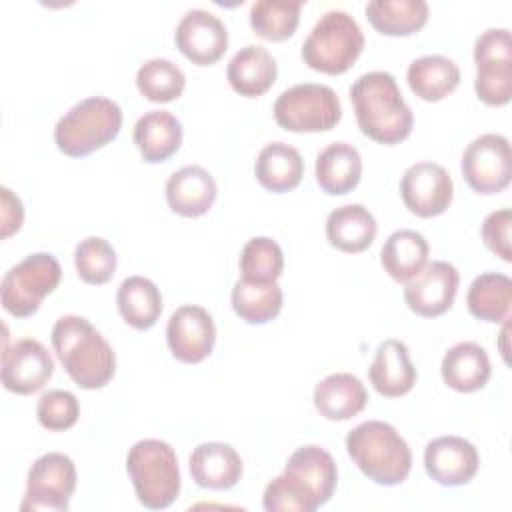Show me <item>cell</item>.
Wrapping results in <instances>:
<instances>
[{"label": "cell", "mask_w": 512, "mask_h": 512, "mask_svg": "<svg viewBox=\"0 0 512 512\" xmlns=\"http://www.w3.org/2000/svg\"><path fill=\"white\" fill-rule=\"evenodd\" d=\"M350 100L358 128L370 140L392 146L410 136L414 116L390 72L362 74L350 86Z\"/></svg>", "instance_id": "6da1fadb"}, {"label": "cell", "mask_w": 512, "mask_h": 512, "mask_svg": "<svg viewBox=\"0 0 512 512\" xmlns=\"http://www.w3.org/2000/svg\"><path fill=\"white\" fill-rule=\"evenodd\" d=\"M54 352L68 376L84 390L106 386L116 372V354L90 320L66 314L50 332Z\"/></svg>", "instance_id": "7a4b0ae2"}, {"label": "cell", "mask_w": 512, "mask_h": 512, "mask_svg": "<svg viewBox=\"0 0 512 512\" xmlns=\"http://www.w3.org/2000/svg\"><path fill=\"white\" fill-rule=\"evenodd\" d=\"M346 450L364 476L380 486L404 482L412 468V450L400 432L382 420H366L346 436Z\"/></svg>", "instance_id": "3957f363"}, {"label": "cell", "mask_w": 512, "mask_h": 512, "mask_svg": "<svg viewBox=\"0 0 512 512\" xmlns=\"http://www.w3.org/2000/svg\"><path fill=\"white\" fill-rule=\"evenodd\" d=\"M122 128L120 106L104 96H90L74 104L54 128L60 152L72 158L88 156L112 142Z\"/></svg>", "instance_id": "277c9868"}, {"label": "cell", "mask_w": 512, "mask_h": 512, "mask_svg": "<svg viewBox=\"0 0 512 512\" xmlns=\"http://www.w3.org/2000/svg\"><path fill=\"white\" fill-rule=\"evenodd\" d=\"M138 502L150 510L168 508L180 494V468L174 448L156 438L138 440L126 456Z\"/></svg>", "instance_id": "5b68a950"}, {"label": "cell", "mask_w": 512, "mask_h": 512, "mask_svg": "<svg viewBox=\"0 0 512 512\" xmlns=\"http://www.w3.org/2000/svg\"><path fill=\"white\" fill-rule=\"evenodd\" d=\"M364 48L358 22L344 10H328L302 44V60L312 70L342 74L352 68Z\"/></svg>", "instance_id": "8992f818"}, {"label": "cell", "mask_w": 512, "mask_h": 512, "mask_svg": "<svg viewBox=\"0 0 512 512\" xmlns=\"http://www.w3.org/2000/svg\"><path fill=\"white\" fill-rule=\"evenodd\" d=\"M62 278L60 262L48 252H34L12 266L0 284L2 306L16 318L32 316Z\"/></svg>", "instance_id": "52a82bcc"}, {"label": "cell", "mask_w": 512, "mask_h": 512, "mask_svg": "<svg viewBox=\"0 0 512 512\" xmlns=\"http://www.w3.org/2000/svg\"><path fill=\"white\" fill-rule=\"evenodd\" d=\"M342 118V104L326 84L304 82L284 90L274 102V120L288 132H326Z\"/></svg>", "instance_id": "ba28073f"}, {"label": "cell", "mask_w": 512, "mask_h": 512, "mask_svg": "<svg viewBox=\"0 0 512 512\" xmlns=\"http://www.w3.org/2000/svg\"><path fill=\"white\" fill-rule=\"evenodd\" d=\"M474 90L488 106H504L512 96V42L508 28H488L474 44Z\"/></svg>", "instance_id": "9c48e42d"}, {"label": "cell", "mask_w": 512, "mask_h": 512, "mask_svg": "<svg viewBox=\"0 0 512 512\" xmlns=\"http://www.w3.org/2000/svg\"><path fill=\"white\" fill-rule=\"evenodd\" d=\"M76 490V466L60 452L42 454L28 470L22 512H64Z\"/></svg>", "instance_id": "30bf717a"}, {"label": "cell", "mask_w": 512, "mask_h": 512, "mask_svg": "<svg viewBox=\"0 0 512 512\" xmlns=\"http://www.w3.org/2000/svg\"><path fill=\"white\" fill-rule=\"evenodd\" d=\"M462 174L478 194L502 192L512 178L510 142L502 134H480L462 154Z\"/></svg>", "instance_id": "8fae6325"}, {"label": "cell", "mask_w": 512, "mask_h": 512, "mask_svg": "<svg viewBox=\"0 0 512 512\" xmlns=\"http://www.w3.org/2000/svg\"><path fill=\"white\" fill-rule=\"evenodd\" d=\"M400 194L412 214L432 218L450 206L454 184L444 166L436 162H416L404 170Z\"/></svg>", "instance_id": "7c38bea8"}, {"label": "cell", "mask_w": 512, "mask_h": 512, "mask_svg": "<svg viewBox=\"0 0 512 512\" xmlns=\"http://www.w3.org/2000/svg\"><path fill=\"white\" fill-rule=\"evenodd\" d=\"M166 342L176 360L184 364L202 362L216 342L212 316L196 304L176 308L166 326Z\"/></svg>", "instance_id": "4fadbf2b"}, {"label": "cell", "mask_w": 512, "mask_h": 512, "mask_svg": "<svg viewBox=\"0 0 512 512\" xmlns=\"http://www.w3.org/2000/svg\"><path fill=\"white\" fill-rule=\"evenodd\" d=\"M178 50L198 66L218 62L228 48V30L224 22L202 8L188 10L174 32Z\"/></svg>", "instance_id": "5bb4252c"}, {"label": "cell", "mask_w": 512, "mask_h": 512, "mask_svg": "<svg viewBox=\"0 0 512 512\" xmlns=\"http://www.w3.org/2000/svg\"><path fill=\"white\" fill-rule=\"evenodd\" d=\"M458 284V270L450 262L434 260L426 264L418 276L406 282L404 300L414 314L434 318L452 308Z\"/></svg>", "instance_id": "9a60e30c"}, {"label": "cell", "mask_w": 512, "mask_h": 512, "mask_svg": "<svg viewBox=\"0 0 512 512\" xmlns=\"http://www.w3.org/2000/svg\"><path fill=\"white\" fill-rule=\"evenodd\" d=\"M54 372V360L46 346L34 338H22L2 352V384L14 394L38 392Z\"/></svg>", "instance_id": "2e32d148"}, {"label": "cell", "mask_w": 512, "mask_h": 512, "mask_svg": "<svg viewBox=\"0 0 512 512\" xmlns=\"http://www.w3.org/2000/svg\"><path fill=\"white\" fill-rule=\"evenodd\" d=\"M480 456L472 442L460 436H440L426 444L424 468L442 486L468 484L478 472Z\"/></svg>", "instance_id": "e0dca14e"}, {"label": "cell", "mask_w": 512, "mask_h": 512, "mask_svg": "<svg viewBox=\"0 0 512 512\" xmlns=\"http://www.w3.org/2000/svg\"><path fill=\"white\" fill-rule=\"evenodd\" d=\"M284 472L292 476L310 494L316 506L326 504L336 490V462L332 454L320 446L308 444L294 450L286 462Z\"/></svg>", "instance_id": "ac0fdd59"}, {"label": "cell", "mask_w": 512, "mask_h": 512, "mask_svg": "<svg viewBox=\"0 0 512 512\" xmlns=\"http://www.w3.org/2000/svg\"><path fill=\"white\" fill-rule=\"evenodd\" d=\"M216 182L212 174L198 166L188 164L176 170L166 182V202L172 212L196 218L206 214L216 200Z\"/></svg>", "instance_id": "d6986e66"}, {"label": "cell", "mask_w": 512, "mask_h": 512, "mask_svg": "<svg viewBox=\"0 0 512 512\" xmlns=\"http://www.w3.org/2000/svg\"><path fill=\"white\" fill-rule=\"evenodd\" d=\"M374 390L386 398H398L416 384V368L404 342L388 338L376 348V356L368 368Z\"/></svg>", "instance_id": "ffe728a7"}, {"label": "cell", "mask_w": 512, "mask_h": 512, "mask_svg": "<svg viewBox=\"0 0 512 512\" xmlns=\"http://www.w3.org/2000/svg\"><path fill=\"white\" fill-rule=\"evenodd\" d=\"M190 474L200 488L228 490L242 476V460L230 444L202 442L190 454Z\"/></svg>", "instance_id": "44dd1931"}, {"label": "cell", "mask_w": 512, "mask_h": 512, "mask_svg": "<svg viewBox=\"0 0 512 512\" xmlns=\"http://www.w3.org/2000/svg\"><path fill=\"white\" fill-rule=\"evenodd\" d=\"M226 76L234 92L246 98H256L272 88L278 76V66L264 46L246 44L228 62Z\"/></svg>", "instance_id": "7402d4cb"}, {"label": "cell", "mask_w": 512, "mask_h": 512, "mask_svg": "<svg viewBox=\"0 0 512 512\" xmlns=\"http://www.w3.org/2000/svg\"><path fill=\"white\" fill-rule=\"evenodd\" d=\"M312 400L326 420H348L364 410L368 392L358 376L336 372L316 384Z\"/></svg>", "instance_id": "603a6c76"}, {"label": "cell", "mask_w": 512, "mask_h": 512, "mask_svg": "<svg viewBox=\"0 0 512 512\" xmlns=\"http://www.w3.org/2000/svg\"><path fill=\"white\" fill-rule=\"evenodd\" d=\"M442 380L456 392H476L486 386L492 368L486 350L476 342H458L446 350L440 364Z\"/></svg>", "instance_id": "cb8c5ba5"}, {"label": "cell", "mask_w": 512, "mask_h": 512, "mask_svg": "<svg viewBox=\"0 0 512 512\" xmlns=\"http://www.w3.org/2000/svg\"><path fill=\"white\" fill-rule=\"evenodd\" d=\"M134 144L144 162L168 160L182 144V124L168 110H150L134 126Z\"/></svg>", "instance_id": "d4e9b609"}, {"label": "cell", "mask_w": 512, "mask_h": 512, "mask_svg": "<svg viewBox=\"0 0 512 512\" xmlns=\"http://www.w3.org/2000/svg\"><path fill=\"white\" fill-rule=\"evenodd\" d=\"M378 232V224L362 204H344L334 208L326 218L328 242L348 254L366 250Z\"/></svg>", "instance_id": "484cf974"}, {"label": "cell", "mask_w": 512, "mask_h": 512, "mask_svg": "<svg viewBox=\"0 0 512 512\" xmlns=\"http://www.w3.org/2000/svg\"><path fill=\"white\" fill-rule=\"evenodd\" d=\"M362 176L360 152L348 142L328 144L316 158V182L332 196L354 190Z\"/></svg>", "instance_id": "4316f807"}, {"label": "cell", "mask_w": 512, "mask_h": 512, "mask_svg": "<svg viewBox=\"0 0 512 512\" xmlns=\"http://www.w3.org/2000/svg\"><path fill=\"white\" fill-rule=\"evenodd\" d=\"M254 174L262 188L282 194L300 184L304 176V160L294 146L270 142L260 150L254 164Z\"/></svg>", "instance_id": "83f0119b"}, {"label": "cell", "mask_w": 512, "mask_h": 512, "mask_svg": "<svg viewBox=\"0 0 512 512\" xmlns=\"http://www.w3.org/2000/svg\"><path fill=\"white\" fill-rule=\"evenodd\" d=\"M406 80L418 98L426 102H438L458 86L460 68L448 56L426 54L410 62Z\"/></svg>", "instance_id": "f1b7e54d"}, {"label": "cell", "mask_w": 512, "mask_h": 512, "mask_svg": "<svg viewBox=\"0 0 512 512\" xmlns=\"http://www.w3.org/2000/svg\"><path fill=\"white\" fill-rule=\"evenodd\" d=\"M428 252L430 248L426 238L416 230L404 228L386 238L380 250V264L390 278L406 284L428 264Z\"/></svg>", "instance_id": "f546056e"}, {"label": "cell", "mask_w": 512, "mask_h": 512, "mask_svg": "<svg viewBox=\"0 0 512 512\" xmlns=\"http://www.w3.org/2000/svg\"><path fill=\"white\" fill-rule=\"evenodd\" d=\"M118 312L126 324L136 330H148L162 314V294L158 286L144 276H128L118 286Z\"/></svg>", "instance_id": "4dcf8cb0"}, {"label": "cell", "mask_w": 512, "mask_h": 512, "mask_svg": "<svg viewBox=\"0 0 512 512\" xmlns=\"http://www.w3.org/2000/svg\"><path fill=\"white\" fill-rule=\"evenodd\" d=\"M234 312L248 324H266L282 310V288L276 280L262 282L240 276L234 282L232 294Z\"/></svg>", "instance_id": "1f68e13d"}, {"label": "cell", "mask_w": 512, "mask_h": 512, "mask_svg": "<svg viewBox=\"0 0 512 512\" xmlns=\"http://www.w3.org/2000/svg\"><path fill=\"white\" fill-rule=\"evenodd\" d=\"M430 16L424 0H372L366 4L368 22L386 36H410L418 32Z\"/></svg>", "instance_id": "d6a6232c"}, {"label": "cell", "mask_w": 512, "mask_h": 512, "mask_svg": "<svg viewBox=\"0 0 512 512\" xmlns=\"http://www.w3.org/2000/svg\"><path fill=\"white\" fill-rule=\"evenodd\" d=\"M468 310L482 322H504L512 304V280L500 272L476 276L466 294Z\"/></svg>", "instance_id": "836d02e7"}, {"label": "cell", "mask_w": 512, "mask_h": 512, "mask_svg": "<svg viewBox=\"0 0 512 512\" xmlns=\"http://www.w3.org/2000/svg\"><path fill=\"white\" fill-rule=\"evenodd\" d=\"M300 10V0H258L250 6V26L260 38L280 42L296 32Z\"/></svg>", "instance_id": "e575fe53"}, {"label": "cell", "mask_w": 512, "mask_h": 512, "mask_svg": "<svg viewBox=\"0 0 512 512\" xmlns=\"http://www.w3.org/2000/svg\"><path fill=\"white\" fill-rule=\"evenodd\" d=\"M136 86L150 102H172L182 96L186 76L172 60L152 58L138 68Z\"/></svg>", "instance_id": "d590c367"}, {"label": "cell", "mask_w": 512, "mask_h": 512, "mask_svg": "<svg viewBox=\"0 0 512 512\" xmlns=\"http://www.w3.org/2000/svg\"><path fill=\"white\" fill-rule=\"evenodd\" d=\"M74 266L82 282L106 284L116 272V250L100 236H88L74 250Z\"/></svg>", "instance_id": "8d00e7d4"}, {"label": "cell", "mask_w": 512, "mask_h": 512, "mask_svg": "<svg viewBox=\"0 0 512 512\" xmlns=\"http://www.w3.org/2000/svg\"><path fill=\"white\" fill-rule=\"evenodd\" d=\"M284 270V254L276 240L268 236L250 238L240 254V272L244 278L272 282Z\"/></svg>", "instance_id": "74e56055"}, {"label": "cell", "mask_w": 512, "mask_h": 512, "mask_svg": "<svg viewBox=\"0 0 512 512\" xmlns=\"http://www.w3.org/2000/svg\"><path fill=\"white\" fill-rule=\"evenodd\" d=\"M262 506L268 512H314L318 508L310 494L286 472L268 482Z\"/></svg>", "instance_id": "f35d334b"}, {"label": "cell", "mask_w": 512, "mask_h": 512, "mask_svg": "<svg viewBox=\"0 0 512 512\" xmlns=\"http://www.w3.org/2000/svg\"><path fill=\"white\" fill-rule=\"evenodd\" d=\"M80 416L78 398L68 390H48L38 398L36 418L40 426L52 432L68 430Z\"/></svg>", "instance_id": "ab89813d"}, {"label": "cell", "mask_w": 512, "mask_h": 512, "mask_svg": "<svg viewBox=\"0 0 512 512\" xmlns=\"http://www.w3.org/2000/svg\"><path fill=\"white\" fill-rule=\"evenodd\" d=\"M510 226H512V212L510 208L490 212L482 222V240L490 252L500 256L504 262L512 260L510 250Z\"/></svg>", "instance_id": "60d3db41"}, {"label": "cell", "mask_w": 512, "mask_h": 512, "mask_svg": "<svg viewBox=\"0 0 512 512\" xmlns=\"http://www.w3.org/2000/svg\"><path fill=\"white\" fill-rule=\"evenodd\" d=\"M0 198H2L0 236L8 238L20 230L22 220H24V208H22V200L8 186L0 188Z\"/></svg>", "instance_id": "b9f144b4"}]
</instances>
